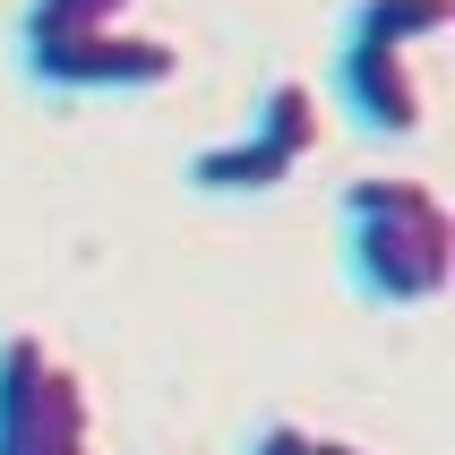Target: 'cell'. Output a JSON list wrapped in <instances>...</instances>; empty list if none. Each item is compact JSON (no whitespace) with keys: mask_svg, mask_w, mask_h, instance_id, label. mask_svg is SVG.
<instances>
[{"mask_svg":"<svg viewBox=\"0 0 455 455\" xmlns=\"http://www.w3.org/2000/svg\"><path fill=\"white\" fill-rule=\"evenodd\" d=\"M335 103L361 138H421L430 121V95H421V69L412 52H361L344 44L335 52Z\"/></svg>","mask_w":455,"mask_h":455,"instance_id":"4","label":"cell"},{"mask_svg":"<svg viewBox=\"0 0 455 455\" xmlns=\"http://www.w3.org/2000/svg\"><path fill=\"white\" fill-rule=\"evenodd\" d=\"M455 0H353V18H344V44L361 52H412L430 44V35H447Z\"/></svg>","mask_w":455,"mask_h":455,"instance_id":"7","label":"cell"},{"mask_svg":"<svg viewBox=\"0 0 455 455\" xmlns=\"http://www.w3.org/2000/svg\"><path fill=\"white\" fill-rule=\"evenodd\" d=\"M318 455H379V447H353V438H318Z\"/></svg>","mask_w":455,"mask_h":455,"instance_id":"10","label":"cell"},{"mask_svg":"<svg viewBox=\"0 0 455 455\" xmlns=\"http://www.w3.org/2000/svg\"><path fill=\"white\" fill-rule=\"evenodd\" d=\"M344 275L370 309H430L455 275V224L430 180H344Z\"/></svg>","mask_w":455,"mask_h":455,"instance_id":"1","label":"cell"},{"mask_svg":"<svg viewBox=\"0 0 455 455\" xmlns=\"http://www.w3.org/2000/svg\"><path fill=\"white\" fill-rule=\"evenodd\" d=\"M241 455H318V430H309V421H258L250 438H241Z\"/></svg>","mask_w":455,"mask_h":455,"instance_id":"9","label":"cell"},{"mask_svg":"<svg viewBox=\"0 0 455 455\" xmlns=\"http://www.w3.org/2000/svg\"><path fill=\"white\" fill-rule=\"evenodd\" d=\"M103 26H129V0H26L18 44H77V35H103Z\"/></svg>","mask_w":455,"mask_h":455,"instance_id":"8","label":"cell"},{"mask_svg":"<svg viewBox=\"0 0 455 455\" xmlns=\"http://www.w3.org/2000/svg\"><path fill=\"white\" fill-rule=\"evenodd\" d=\"M250 138H267L283 164H309V155H318V138H327L318 86H309V77H275V86L258 95V112H250Z\"/></svg>","mask_w":455,"mask_h":455,"instance_id":"6","label":"cell"},{"mask_svg":"<svg viewBox=\"0 0 455 455\" xmlns=\"http://www.w3.org/2000/svg\"><path fill=\"white\" fill-rule=\"evenodd\" d=\"M18 69L52 95H155L180 77V44L147 26H103L77 44H18Z\"/></svg>","mask_w":455,"mask_h":455,"instance_id":"3","label":"cell"},{"mask_svg":"<svg viewBox=\"0 0 455 455\" xmlns=\"http://www.w3.org/2000/svg\"><path fill=\"white\" fill-rule=\"evenodd\" d=\"M0 455H95V395L35 327L0 335Z\"/></svg>","mask_w":455,"mask_h":455,"instance_id":"2","label":"cell"},{"mask_svg":"<svg viewBox=\"0 0 455 455\" xmlns=\"http://www.w3.org/2000/svg\"><path fill=\"white\" fill-rule=\"evenodd\" d=\"M292 172H301V164H283L267 138H250V129H241V138H215V147H198L180 180H189L198 198H275Z\"/></svg>","mask_w":455,"mask_h":455,"instance_id":"5","label":"cell"}]
</instances>
